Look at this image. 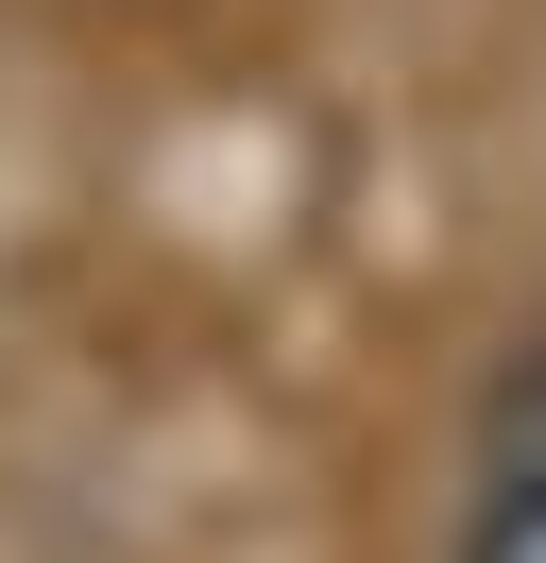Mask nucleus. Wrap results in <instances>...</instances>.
Wrapping results in <instances>:
<instances>
[{"mask_svg":"<svg viewBox=\"0 0 546 563\" xmlns=\"http://www.w3.org/2000/svg\"><path fill=\"white\" fill-rule=\"evenodd\" d=\"M444 563H546V342L512 358V393H495V461H478Z\"/></svg>","mask_w":546,"mask_h":563,"instance_id":"nucleus-1","label":"nucleus"}]
</instances>
